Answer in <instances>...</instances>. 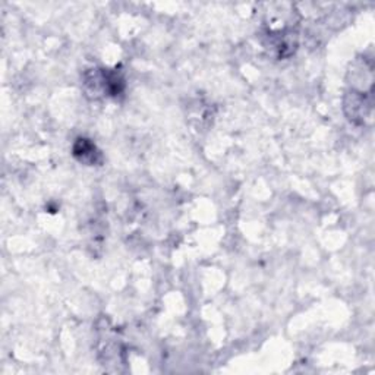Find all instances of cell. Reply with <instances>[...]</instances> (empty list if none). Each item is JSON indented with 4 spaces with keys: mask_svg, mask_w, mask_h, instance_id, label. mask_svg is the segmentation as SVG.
<instances>
[{
    "mask_svg": "<svg viewBox=\"0 0 375 375\" xmlns=\"http://www.w3.org/2000/svg\"><path fill=\"white\" fill-rule=\"evenodd\" d=\"M74 157L82 164L95 166L103 162V155L95 147V144L91 139L78 138L74 144Z\"/></svg>",
    "mask_w": 375,
    "mask_h": 375,
    "instance_id": "cell-1",
    "label": "cell"
}]
</instances>
